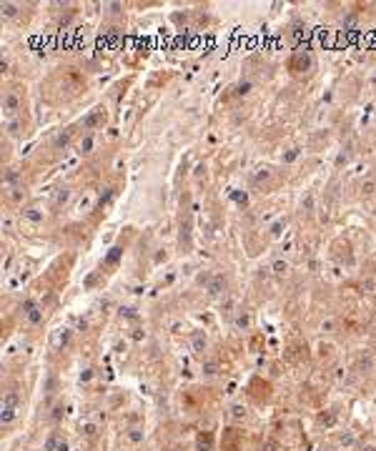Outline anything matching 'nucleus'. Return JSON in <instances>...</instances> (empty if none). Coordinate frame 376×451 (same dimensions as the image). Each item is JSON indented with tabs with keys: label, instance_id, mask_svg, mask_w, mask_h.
Listing matches in <instances>:
<instances>
[{
	"label": "nucleus",
	"instance_id": "7ed1b4c3",
	"mask_svg": "<svg viewBox=\"0 0 376 451\" xmlns=\"http://www.w3.org/2000/svg\"><path fill=\"white\" fill-rule=\"evenodd\" d=\"M361 451H376V446L374 444H366V446H361Z\"/></svg>",
	"mask_w": 376,
	"mask_h": 451
},
{
	"label": "nucleus",
	"instance_id": "f03ea898",
	"mask_svg": "<svg viewBox=\"0 0 376 451\" xmlns=\"http://www.w3.org/2000/svg\"><path fill=\"white\" fill-rule=\"evenodd\" d=\"M359 366H361V371H364V373H371V368H374V356H371V354H361Z\"/></svg>",
	"mask_w": 376,
	"mask_h": 451
},
{
	"label": "nucleus",
	"instance_id": "f257e3e1",
	"mask_svg": "<svg viewBox=\"0 0 376 451\" xmlns=\"http://www.w3.org/2000/svg\"><path fill=\"white\" fill-rule=\"evenodd\" d=\"M311 68H314V58L309 53H296L293 55V60H291V70L293 73H306Z\"/></svg>",
	"mask_w": 376,
	"mask_h": 451
}]
</instances>
